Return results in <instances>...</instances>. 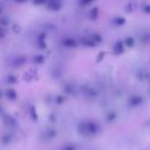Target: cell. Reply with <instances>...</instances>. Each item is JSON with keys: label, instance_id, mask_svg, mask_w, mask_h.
<instances>
[{"label": "cell", "instance_id": "obj_1", "mask_svg": "<svg viewBox=\"0 0 150 150\" xmlns=\"http://www.w3.org/2000/svg\"><path fill=\"white\" fill-rule=\"evenodd\" d=\"M90 1H93V0H81V4L87 5V4H88V2H90Z\"/></svg>", "mask_w": 150, "mask_h": 150}, {"label": "cell", "instance_id": "obj_2", "mask_svg": "<svg viewBox=\"0 0 150 150\" xmlns=\"http://www.w3.org/2000/svg\"><path fill=\"white\" fill-rule=\"evenodd\" d=\"M16 2H22V1H25V0H15Z\"/></svg>", "mask_w": 150, "mask_h": 150}]
</instances>
